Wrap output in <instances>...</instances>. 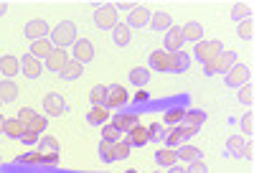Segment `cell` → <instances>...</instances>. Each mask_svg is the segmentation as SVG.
<instances>
[{
    "mask_svg": "<svg viewBox=\"0 0 254 173\" xmlns=\"http://www.w3.org/2000/svg\"><path fill=\"white\" fill-rule=\"evenodd\" d=\"M249 79H252V72H249V67H244V64H234L229 72H226V84L229 86H244V84H249Z\"/></svg>",
    "mask_w": 254,
    "mask_h": 173,
    "instance_id": "cell-8",
    "label": "cell"
},
{
    "mask_svg": "<svg viewBox=\"0 0 254 173\" xmlns=\"http://www.w3.org/2000/svg\"><path fill=\"white\" fill-rule=\"evenodd\" d=\"M18 120L23 122V127L31 130V133H44L46 130V117H41L36 110H31V107H23V110L18 112Z\"/></svg>",
    "mask_w": 254,
    "mask_h": 173,
    "instance_id": "cell-4",
    "label": "cell"
},
{
    "mask_svg": "<svg viewBox=\"0 0 254 173\" xmlns=\"http://www.w3.org/2000/svg\"><path fill=\"white\" fill-rule=\"evenodd\" d=\"M242 158H247V161H252V158H254V143H252V140H249V143H244Z\"/></svg>",
    "mask_w": 254,
    "mask_h": 173,
    "instance_id": "cell-49",
    "label": "cell"
},
{
    "mask_svg": "<svg viewBox=\"0 0 254 173\" xmlns=\"http://www.w3.org/2000/svg\"><path fill=\"white\" fill-rule=\"evenodd\" d=\"M0 102H3V97H0Z\"/></svg>",
    "mask_w": 254,
    "mask_h": 173,
    "instance_id": "cell-57",
    "label": "cell"
},
{
    "mask_svg": "<svg viewBox=\"0 0 254 173\" xmlns=\"http://www.w3.org/2000/svg\"><path fill=\"white\" fill-rule=\"evenodd\" d=\"M112 148H115V161H125L127 156H130V145H127L125 140L112 143Z\"/></svg>",
    "mask_w": 254,
    "mask_h": 173,
    "instance_id": "cell-41",
    "label": "cell"
},
{
    "mask_svg": "<svg viewBox=\"0 0 254 173\" xmlns=\"http://www.w3.org/2000/svg\"><path fill=\"white\" fill-rule=\"evenodd\" d=\"M178 145H183V140H181V133H178V125H173L165 133V148H178Z\"/></svg>",
    "mask_w": 254,
    "mask_h": 173,
    "instance_id": "cell-37",
    "label": "cell"
},
{
    "mask_svg": "<svg viewBox=\"0 0 254 173\" xmlns=\"http://www.w3.org/2000/svg\"><path fill=\"white\" fill-rule=\"evenodd\" d=\"M99 158H102L104 163H112V161H115V148H112V143H107V140L99 143Z\"/></svg>",
    "mask_w": 254,
    "mask_h": 173,
    "instance_id": "cell-39",
    "label": "cell"
},
{
    "mask_svg": "<svg viewBox=\"0 0 254 173\" xmlns=\"http://www.w3.org/2000/svg\"><path fill=\"white\" fill-rule=\"evenodd\" d=\"M89 102H92V107H97V104H104V102H107V86H104V84H97L94 89L89 92Z\"/></svg>",
    "mask_w": 254,
    "mask_h": 173,
    "instance_id": "cell-33",
    "label": "cell"
},
{
    "mask_svg": "<svg viewBox=\"0 0 254 173\" xmlns=\"http://www.w3.org/2000/svg\"><path fill=\"white\" fill-rule=\"evenodd\" d=\"M193 51H196V59H198L201 64H206V61L216 59V56L224 51V43H221V41H198Z\"/></svg>",
    "mask_w": 254,
    "mask_h": 173,
    "instance_id": "cell-5",
    "label": "cell"
},
{
    "mask_svg": "<svg viewBox=\"0 0 254 173\" xmlns=\"http://www.w3.org/2000/svg\"><path fill=\"white\" fill-rule=\"evenodd\" d=\"M242 130H244L247 135L254 133V115H252V112H247V115L242 117Z\"/></svg>",
    "mask_w": 254,
    "mask_h": 173,
    "instance_id": "cell-47",
    "label": "cell"
},
{
    "mask_svg": "<svg viewBox=\"0 0 254 173\" xmlns=\"http://www.w3.org/2000/svg\"><path fill=\"white\" fill-rule=\"evenodd\" d=\"M3 133L8 138H13V140H20L23 133H26V127H23V122H20L18 117H13V120H5V130H3Z\"/></svg>",
    "mask_w": 254,
    "mask_h": 173,
    "instance_id": "cell-25",
    "label": "cell"
},
{
    "mask_svg": "<svg viewBox=\"0 0 254 173\" xmlns=\"http://www.w3.org/2000/svg\"><path fill=\"white\" fill-rule=\"evenodd\" d=\"M237 64V54L234 51H221L216 59H211V61H206L203 64V72L208 74V77H214V74H224V72H229L231 67Z\"/></svg>",
    "mask_w": 254,
    "mask_h": 173,
    "instance_id": "cell-2",
    "label": "cell"
},
{
    "mask_svg": "<svg viewBox=\"0 0 254 173\" xmlns=\"http://www.w3.org/2000/svg\"><path fill=\"white\" fill-rule=\"evenodd\" d=\"M231 18L234 20H247V18H252V5L249 3H234V8H231Z\"/></svg>",
    "mask_w": 254,
    "mask_h": 173,
    "instance_id": "cell-31",
    "label": "cell"
},
{
    "mask_svg": "<svg viewBox=\"0 0 254 173\" xmlns=\"http://www.w3.org/2000/svg\"><path fill=\"white\" fill-rule=\"evenodd\" d=\"M92 59H94L92 41L89 38H76V43H74V61H79L81 67H84V64H89Z\"/></svg>",
    "mask_w": 254,
    "mask_h": 173,
    "instance_id": "cell-9",
    "label": "cell"
},
{
    "mask_svg": "<svg viewBox=\"0 0 254 173\" xmlns=\"http://www.w3.org/2000/svg\"><path fill=\"white\" fill-rule=\"evenodd\" d=\"M59 74H61V79H64V82H74V79H79V77H81V64H79V61H74V59H69V61H66V67H64Z\"/></svg>",
    "mask_w": 254,
    "mask_h": 173,
    "instance_id": "cell-24",
    "label": "cell"
},
{
    "mask_svg": "<svg viewBox=\"0 0 254 173\" xmlns=\"http://www.w3.org/2000/svg\"><path fill=\"white\" fill-rule=\"evenodd\" d=\"M150 26H153V31H168V28H171V15H168L165 10L153 13L150 15Z\"/></svg>",
    "mask_w": 254,
    "mask_h": 173,
    "instance_id": "cell-26",
    "label": "cell"
},
{
    "mask_svg": "<svg viewBox=\"0 0 254 173\" xmlns=\"http://www.w3.org/2000/svg\"><path fill=\"white\" fill-rule=\"evenodd\" d=\"M150 10H147L145 5H135L132 10H130V18H127V28H142V26H147L150 23Z\"/></svg>",
    "mask_w": 254,
    "mask_h": 173,
    "instance_id": "cell-11",
    "label": "cell"
},
{
    "mask_svg": "<svg viewBox=\"0 0 254 173\" xmlns=\"http://www.w3.org/2000/svg\"><path fill=\"white\" fill-rule=\"evenodd\" d=\"M176 153H178V161H186V163L201 158V150L196 145H181V150H176Z\"/></svg>",
    "mask_w": 254,
    "mask_h": 173,
    "instance_id": "cell-28",
    "label": "cell"
},
{
    "mask_svg": "<svg viewBox=\"0 0 254 173\" xmlns=\"http://www.w3.org/2000/svg\"><path fill=\"white\" fill-rule=\"evenodd\" d=\"M135 99H137V102H145V99H147V92H142V89H140V92L135 94Z\"/></svg>",
    "mask_w": 254,
    "mask_h": 173,
    "instance_id": "cell-52",
    "label": "cell"
},
{
    "mask_svg": "<svg viewBox=\"0 0 254 173\" xmlns=\"http://www.w3.org/2000/svg\"><path fill=\"white\" fill-rule=\"evenodd\" d=\"M135 5H137V3H117L115 8H117V10H132Z\"/></svg>",
    "mask_w": 254,
    "mask_h": 173,
    "instance_id": "cell-51",
    "label": "cell"
},
{
    "mask_svg": "<svg viewBox=\"0 0 254 173\" xmlns=\"http://www.w3.org/2000/svg\"><path fill=\"white\" fill-rule=\"evenodd\" d=\"M178 133H181V140L186 143L188 138H193V135L198 133V127H193V125H186V122H181V125H178Z\"/></svg>",
    "mask_w": 254,
    "mask_h": 173,
    "instance_id": "cell-44",
    "label": "cell"
},
{
    "mask_svg": "<svg viewBox=\"0 0 254 173\" xmlns=\"http://www.w3.org/2000/svg\"><path fill=\"white\" fill-rule=\"evenodd\" d=\"M226 150H229L231 156L242 158V150H244V138H239V135H231V138L226 140Z\"/></svg>",
    "mask_w": 254,
    "mask_h": 173,
    "instance_id": "cell-36",
    "label": "cell"
},
{
    "mask_svg": "<svg viewBox=\"0 0 254 173\" xmlns=\"http://www.w3.org/2000/svg\"><path fill=\"white\" fill-rule=\"evenodd\" d=\"M183 122L186 125H193V127H201L206 122V112L203 110H186L183 112Z\"/></svg>",
    "mask_w": 254,
    "mask_h": 173,
    "instance_id": "cell-29",
    "label": "cell"
},
{
    "mask_svg": "<svg viewBox=\"0 0 254 173\" xmlns=\"http://www.w3.org/2000/svg\"><path fill=\"white\" fill-rule=\"evenodd\" d=\"M237 33H239V38H252L254 36V20L252 18H247V20H242V23H239V28H237Z\"/></svg>",
    "mask_w": 254,
    "mask_h": 173,
    "instance_id": "cell-40",
    "label": "cell"
},
{
    "mask_svg": "<svg viewBox=\"0 0 254 173\" xmlns=\"http://www.w3.org/2000/svg\"><path fill=\"white\" fill-rule=\"evenodd\" d=\"M130 38H132V33H130V28H127V26L117 23V26L112 28V41L117 43V46H127V43H130Z\"/></svg>",
    "mask_w": 254,
    "mask_h": 173,
    "instance_id": "cell-27",
    "label": "cell"
},
{
    "mask_svg": "<svg viewBox=\"0 0 254 173\" xmlns=\"http://www.w3.org/2000/svg\"><path fill=\"white\" fill-rule=\"evenodd\" d=\"M147 138H150V140H163V125L153 122L150 127H147Z\"/></svg>",
    "mask_w": 254,
    "mask_h": 173,
    "instance_id": "cell-45",
    "label": "cell"
},
{
    "mask_svg": "<svg viewBox=\"0 0 254 173\" xmlns=\"http://www.w3.org/2000/svg\"><path fill=\"white\" fill-rule=\"evenodd\" d=\"M130 82L135 84V86H140V89H142V86L147 84V82H150V72H147V69H132L130 72Z\"/></svg>",
    "mask_w": 254,
    "mask_h": 173,
    "instance_id": "cell-34",
    "label": "cell"
},
{
    "mask_svg": "<svg viewBox=\"0 0 254 173\" xmlns=\"http://www.w3.org/2000/svg\"><path fill=\"white\" fill-rule=\"evenodd\" d=\"M20 69H23V74H26L28 79H36V77L41 74V59H36V56H31V54L20 56Z\"/></svg>",
    "mask_w": 254,
    "mask_h": 173,
    "instance_id": "cell-16",
    "label": "cell"
},
{
    "mask_svg": "<svg viewBox=\"0 0 254 173\" xmlns=\"http://www.w3.org/2000/svg\"><path fill=\"white\" fill-rule=\"evenodd\" d=\"M168 173H186V171H183V168H178V166H173V168L168 171Z\"/></svg>",
    "mask_w": 254,
    "mask_h": 173,
    "instance_id": "cell-54",
    "label": "cell"
},
{
    "mask_svg": "<svg viewBox=\"0 0 254 173\" xmlns=\"http://www.w3.org/2000/svg\"><path fill=\"white\" fill-rule=\"evenodd\" d=\"M181 33H183V41H193V43L203 41V26L198 20H190V23L181 26Z\"/></svg>",
    "mask_w": 254,
    "mask_h": 173,
    "instance_id": "cell-17",
    "label": "cell"
},
{
    "mask_svg": "<svg viewBox=\"0 0 254 173\" xmlns=\"http://www.w3.org/2000/svg\"><path fill=\"white\" fill-rule=\"evenodd\" d=\"M183 49V33H181V28L178 26H171L165 31V51H181Z\"/></svg>",
    "mask_w": 254,
    "mask_h": 173,
    "instance_id": "cell-14",
    "label": "cell"
},
{
    "mask_svg": "<svg viewBox=\"0 0 254 173\" xmlns=\"http://www.w3.org/2000/svg\"><path fill=\"white\" fill-rule=\"evenodd\" d=\"M102 140H107V143H117V140H122V133L112 125V122H104L102 125Z\"/></svg>",
    "mask_w": 254,
    "mask_h": 173,
    "instance_id": "cell-32",
    "label": "cell"
},
{
    "mask_svg": "<svg viewBox=\"0 0 254 173\" xmlns=\"http://www.w3.org/2000/svg\"><path fill=\"white\" fill-rule=\"evenodd\" d=\"M107 117H110V110L104 104H97V107H92V110L87 112V122L89 125H104Z\"/></svg>",
    "mask_w": 254,
    "mask_h": 173,
    "instance_id": "cell-23",
    "label": "cell"
},
{
    "mask_svg": "<svg viewBox=\"0 0 254 173\" xmlns=\"http://www.w3.org/2000/svg\"><path fill=\"white\" fill-rule=\"evenodd\" d=\"M38 153H59V140L46 135V138H41L38 140Z\"/></svg>",
    "mask_w": 254,
    "mask_h": 173,
    "instance_id": "cell-35",
    "label": "cell"
},
{
    "mask_svg": "<svg viewBox=\"0 0 254 173\" xmlns=\"http://www.w3.org/2000/svg\"><path fill=\"white\" fill-rule=\"evenodd\" d=\"M3 130H5V117L0 115V133H3Z\"/></svg>",
    "mask_w": 254,
    "mask_h": 173,
    "instance_id": "cell-55",
    "label": "cell"
},
{
    "mask_svg": "<svg viewBox=\"0 0 254 173\" xmlns=\"http://www.w3.org/2000/svg\"><path fill=\"white\" fill-rule=\"evenodd\" d=\"M8 13V3H0V15H5Z\"/></svg>",
    "mask_w": 254,
    "mask_h": 173,
    "instance_id": "cell-53",
    "label": "cell"
},
{
    "mask_svg": "<svg viewBox=\"0 0 254 173\" xmlns=\"http://www.w3.org/2000/svg\"><path fill=\"white\" fill-rule=\"evenodd\" d=\"M15 161H18V163H28V166H38V163H44V153H38V150H36V153L18 156Z\"/></svg>",
    "mask_w": 254,
    "mask_h": 173,
    "instance_id": "cell-42",
    "label": "cell"
},
{
    "mask_svg": "<svg viewBox=\"0 0 254 173\" xmlns=\"http://www.w3.org/2000/svg\"><path fill=\"white\" fill-rule=\"evenodd\" d=\"M44 110H46L49 115L59 117V115L66 112V99H64L61 94H56V92H51V94L44 97Z\"/></svg>",
    "mask_w": 254,
    "mask_h": 173,
    "instance_id": "cell-10",
    "label": "cell"
},
{
    "mask_svg": "<svg viewBox=\"0 0 254 173\" xmlns=\"http://www.w3.org/2000/svg\"><path fill=\"white\" fill-rule=\"evenodd\" d=\"M66 61H69V51H64V49H54V51L44 59V64H46L49 72H61L64 67H66Z\"/></svg>",
    "mask_w": 254,
    "mask_h": 173,
    "instance_id": "cell-12",
    "label": "cell"
},
{
    "mask_svg": "<svg viewBox=\"0 0 254 173\" xmlns=\"http://www.w3.org/2000/svg\"><path fill=\"white\" fill-rule=\"evenodd\" d=\"M112 125L120 130V133H130L132 127H137V125H140V120H137V115H135V112H117Z\"/></svg>",
    "mask_w": 254,
    "mask_h": 173,
    "instance_id": "cell-13",
    "label": "cell"
},
{
    "mask_svg": "<svg viewBox=\"0 0 254 173\" xmlns=\"http://www.w3.org/2000/svg\"><path fill=\"white\" fill-rule=\"evenodd\" d=\"M0 97H3V102H13V99L18 97V86H15L10 79L0 82Z\"/></svg>",
    "mask_w": 254,
    "mask_h": 173,
    "instance_id": "cell-30",
    "label": "cell"
},
{
    "mask_svg": "<svg viewBox=\"0 0 254 173\" xmlns=\"http://www.w3.org/2000/svg\"><path fill=\"white\" fill-rule=\"evenodd\" d=\"M155 161H158V166L173 168V166H178V153H176L173 148H160L158 153H155Z\"/></svg>",
    "mask_w": 254,
    "mask_h": 173,
    "instance_id": "cell-20",
    "label": "cell"
},
{
    "mask_svg": "<svg viewBox=\"0 0 254 173\" xmlns=\"http://www.w3.org/2000/svg\"><path fill=\"white\" fill-rule=\"evenodd\" d=\"M20 140H23L26 145H36V143H38V133H31V130H26V133H23V138H20Z\"/></svg>",
    "mask_w": 254,
    "mask_h": 173,
    "instance_id": "cell-48",
    "label": "cell"
},
{
    "mask_svg": "<svg viewBox=\"0 0 254 173\" xmlns=\"http://www.w3.org/2000/svg\"><path fill=\"white\" fill-rule=\"evenodd\" d=\"M168 54H171V51H168ZM188 64H190V59H188L186 51H173V54H171V72H173V74L186 72Z\"/></svg>",
    "mask_w": 254,
    "mask_h": 173,
    "instance_id": "cell-21",
    "label": "cell"
},
{
    "mask_svg": "<svg viewBox=\"0 0 254 173\" xmlns=\"http://www.w3.org/2000/svg\"><path fill=\"white\" fill-rule=\"evenodd\" d=\"M94 23L99 26V28H115L120 20H117V8L112 5V3H102V5H97V10H94Z\"/></svg>",
    "mask_w": 254,
    "mask_h": 173,
    "instance_id": "cell-3",
    "label": "cell"
},
{
    "mask_svg": "<svg viewBox=\"0 0 254 173\" xmlns=\"http://www.w3.org/2000/svg\"><path fill=\"white\" fill-rule=\"evenodd\" d=\"M0 72H3L8 79L20 74V59L13 56V54H5V56H0Z\"/></svg>",
    "mask_w": 254,
    "mask_h": 173,
    "instance_id": "cell-15",
    "label": "cell"
},
{
    "mask_svg": "<svg viewBox=\"0 0 254 173\" xmlns=\"http://www.w3.org/2000/svg\"><path fill=\"white\" fill-rule=\"evenodd\" d=\"M186 173H208V168H206V163L198 158V161H190V163H188Z\"/></svg>",
    "mask_w": 254,
    "mask_h": 173,
    "instance_id": "cell-46",
    "label": "cell"
},
{
    "mask_svg": "<svg viewBox=\"0 0 254 173\" xmlns=\"http://www.w3.org/2000/svg\"><path fill=\"white\" fill-rule=\"evenodd\" d=\"M183 112H186V110H178V107L168 110V112H165V122H168V125H181V122H183Z\"/></svg>",
    "mask_w": 254,
    "mask_h": 173,
    "instance_id": "cell-43",
    "label": "cell"
},
{
    "mask_svg": "<svg viewBox=\"0 0 254 173\" xmlns=\"http://www.w3.org/2000/svg\"><path fill=\"white\" fill-rule=\"evenodd\" d=\"M150 67L158 69V72H171V54L168 51H153L150 54Z\"/></svg>",
    "mask_w": 254,
    "mask_h": 173,
    "instance_id": "cell-18",
    "label": "cell"
},
{
    "mask_svg": "<svg viewBox=\"0 0 254 173\" xmlns=\"http://www.w3.org/2000/svg\"><path fill=\"white\" fill-rule=\"evenodd\" d=\"M125 173H137V171H135V168H130V171H125Z\"/></svg>",
    "mask_w": 254,
    "mask_h": 173,
    "instance_id": "cell-56",
    "label": "cell"
},
{
    "mask_svg": "<svg viewBox=\"0 0 254 173\" xmlns=\"http://www.w3.org/2000/svg\"><path fill=\"white\" fill-rule=\"evenodd\" d=\"M23 33H26V38H31V43H33V41H41V38H49L51 28H49V23H46L44 18H33V20H28V23H26Z\"/></svg>",
    "mask_w": 254,
    "mask_h": 173,
    "instance_id": "cell-6",
    "label": "cell"
},
{
    "mask_svg": "<svg viewBox=\"0 0 254 173\" xmlns=\"http://www.w3.org/2000/svg\"><path fill=\"white\" fill-rule=\"evenodd\" d=\"M237 97H239V102H242V104H247V107L254 102V86H252V82H249V84H244V86H239V94H237Z\"/></svg>",
    "mask_w": 254,
    "mask_h": 173,
    "instance_id": "cell-38",
    "label": "cell"
},
{
    "mask_svg": "<svg viewBox=\"0 0 254 173\" xmlns=\"http://www.w3.org/2000/svg\"><path fill=\"white\" fill-rule=\"evenodd\" d=\"M127 89L122 84H110L107 86V102H104V107H107V110H117V107H125L127 104Z\"/></svg>",
    "mask_w": 254,
    "mask_h": 173,
    "instance_id": "cell-7",
    "label": "cell"
},
{
    "mask_svg": "<svg viewBox=\"0 0 254 173\" xmlns=\"http://www.w3.org/2000/svg\"><path fill=\"white\" fill-rule=\"evenodd\" d=\"M147 140H150V138H147V127H142V125H137V127H132V130H130V133H127V140H125V143H127V145H130V148H132V145H137V148H142V145H145Z\"/></svg>",
    "mask_w": 254,
    "mask_h": 173,
    "instance_id": "cell-19",
    "label": "cell"
},
{
    "mask_svg": "<svg viewBox=\"0 0 254 173\" xmlns=\"http://www.w3.org/2000/svg\"><path fill=\"white\" fill-rule=\"evenodd\" d=\"M51 51H54L51 38H41V41H33L31 43V56H36V59H46Z\"/></svg>",
    "mask_w": 254,
    "mask_h": 173,
    "instance_id": "cell-22",
    "label": "cell"
},
{
    "mask_svg": "<svg viewBox=\"0 0 254 173\" xmlns=\"http://www.w3.org/2000/svg\"><path fill=\"white\" fill-rule=\"evenodd\" d=\"M51 43H54V49L74 46L76 43V26L71 23V20H61V23L51 31Z\"/></svg>",
    "mask_w": 254,
    "mask_h": 173,
    "instance_id": "cell-1",
    "label": "cell"
},
{
    "mask_svg": "<svg viewBox=\"0 0 254 173\" xmlns=\"http://www.w3.org/2000/svg\"><path fill=\"white\" fill-rule=\"evenodd\" d=\"M59 163V153H44V166H56Z\"/></svg>",
    "mask_w": 254,
    "mask_h": 173,
    "instance_id": "cell-50",
    "label": "cell"
}]
</instances>
